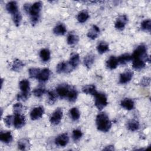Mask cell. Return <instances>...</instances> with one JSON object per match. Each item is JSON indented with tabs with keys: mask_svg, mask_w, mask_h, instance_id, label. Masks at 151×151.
I'll use <instances>...</instances> for the list:
<instances>
[{
	"mask_svg": "<svg viewBox=\"0 0 151 151\" xmlns=\"http://www.w3.org/2000/svg\"><path fill=\"white\" fill-rule=\"evenodd\" d=\"M23 7L25 11L30 15L32 25H35L39 21L40 12L42 8V2L38 1L34 3L32 5L25 4Z\"/></svg>",
	"mask_w": 151,
	"mask_h": 151,
	"instance_id": "1",
	"label": "cell"
},
{
	"mask_svg": "<svg viewBox=\"0 0 151 151\" xmlns=\"http://www.w3.org/2000/svg\"><path fill=\"white\" fill-rule=\"evenodd\" d=\"M96 122L97 129L103 132H107L111 127V122L106 113L102 112L98 114Z\"/></svg>",
	"mask_w": 151,
	"mask_h": 151,
	"instance_id": "2",
	"label": "cell"
},
{
	"mask_svg": "<svg viewBox=\"0 0 151 151\" xmlns=\"http://www.w3.org/2000/svg\"><path fill=\"white\" fill-rule=\"evenodd\" d=\"M19 87L21 93L17 95V99L19 100H26L29 95L30 84L27 79L22 80L19 83Z\"/></svg>",
	"mask_w": 151,
	"mask_h": 151,
	"instance_id": "3",
	"label": "cell"
},
{
	"mask_svg": "<svg viewBox=\"0 0 151 151\" xmlns=\"http://www.w3.org/2000/svg\"><path fill=\"white\" fill-rule=\"evenodd\" d=\"M140 59L145 62L150 61V59L147 54V47L144 44L139 45L133 51L132 55V60Z\"/></svg>",
	"mask_w": 151,
	"mask_h": 151,
	"instance_id": "4",
	"label": "cell"
},
{
	"mask_svg": "<svg viewBox=\"0 0 151 151\" xmlns=\"http://www.w3.org/2000/svg\"><path fill=\"white\" fill-rule=\"evenodd\" d=\"M95 97V106L99 110H101L107 104V99L106 94L103 93L97 92L94 96Z\"/></svg>",
	"mask_w": 151,
	"mask_h": 151,
	"instance_id": "5",
	"label": "cell"
},
{
	"mask_svg": "<svg viewBox=\"0 0 151 151\" xmlns=\"http://www.w3.org/2000/svg\"><path fill=\"white\" fill-rule=\"evenodd\" d=\"M63 111L62 109L57 108L51 115L50 117V122L51 124L54 125H57L59 124L63 117Z\"/></svg>",
	"mask_w": 151,
	"mask_h": 151,
	"instance_id": "6",
	"label": "cell"
},
{
	"mask_svg": "<svg viewBox=\"0 0 151 151\" xmlns=\"http://www.w3.org/2000/svg\"><path fill=\"white\" fill-rule=\"evenodd\" d=\"M71 87L67 84H61L56 87L57 94L61 99L67 98Z\"/></svg>",
	"mask_w": 151,
	"mask_h": 151,
	"instance_id": "7",
	"label": "cell"
},
{
	"mask_svg": "<svg viewBox=\"0 0 151 151\" xmlns=\"http://www.w3.org/2000/svg\"><path fill=\"white\" fill-rule=\"evenodd\" d=\"M73 70V67L70 65L68 62H60L57 64L56 67V71L59 74L69 73Z\"/></svg>",
	"mask_w": 151,
	"mask_h": 151,
	"instance_id": "8",
	"label": "cell"
},
{
	"mask_svg": "<svg viewBox=\"0 0 151 151\" xmlns=\"http://www.w3.org/2000/svg\"><path fill=\"white\" fill-rule=\"evenodd\" d=\"M69 142V136L67 133H64L59 134L55 139V143L56 145L64 147Z\"/></svg>",
	"mask_w": 151,
	"mask_h": 151,
	"instance_id": "9",
	"label": "cell"
},
{
	"mask_svg": "<svg viewBox=\"0 0 151 151\" xmlns=\"http://www.w3.org/2000/svg\"><path fill=\"white\" fill-rule=\"evenodd\" d=\"M25 124V116L22 114H15L14 115L13 125L16 129H21Z\"/></svg>",
	"mask_w": 151,
	"mask_h": 151,
	"instance_id": "10",
	"label": "cell"
},
{
	"mask_svg": "<svg viewBox=\"0 0 151 151\" xmlns=\"http://www.w3.org/2000/svg\"><path fill=\"white\" fill-rule=\"evenodd\" d=\"M44 113V109L42 106H38L34 108L30 113L31 120H35L40 119Z\"/></svg>",
	"mask_w": 151,
	"mask_h": 151,
	"instance_id": "11",
	"label": "cell"
},
{
	"mask_svg": "<svg viewBox=\"0 0 151 151\" xmlns=\"http://www.w3.org/2000/svg\"><path fill=\"white\" fill-rule=\"evenodd\" d=\"M128 22V18L126 15L119 16L114 24V27L119 30H122L124 28L126 24Z\"/></svg>",
	"mask_w": 151,
	"mask_h": 151,
	"instance_id": "12",
	"label": "cell"
},
{
	"mask_svg": "<svg viewBox=\"0 0 151 151\" xmlns=\"http://www.w3.org/2000/svg\"><path fill=\"white\" fill-rule=\"evenodd\" d=\"M133 76V73L130 70H126L120 75L119 77V83L122 84H126L129 83L132 78Z\"/></svg>",
	"mask_w": 151,
	"mask_h": 151,
	"instance_id": "13",
	"label": "cell"
},
{
	"mask_svg": "<svg viewBox=\"0 0 151 151\" xmlns=\"http://www.w3.org/2000/svg\"><path fill=\"white\" fill-rule=\"evenodd\" d=\"M50 76V70L48 68H44L41 70L38 77L37 80L40 83H44L47 81Z\"/></svg>",
	"mask_w": 151,
	"mask_h": 151,
	"instance_id": "14",
	"label": "cell"
},
{
	"mask_svg": "<svg viewBox=\"0 0 151 151\" xmlns=\"http://www.w3.org/2000/svg\"><path fill=\"white\" fill-rule=\"evenodd\" d=\"M6 9L7 11L12 16L19 11H18V8L17 4L15 1H10L8 2L6 5Z\"/></svg>",
	"mask_w": 151,
	"mask_h": 151,
	"instance_id": "15",
	"label": "cell"
},
{
	"mask_svg": "<svg viewBox=\"0 0 151 151\" xmlns=\"http://www.w3.org/2000/svg\"><path fill=\"white\" fill-rule=\"evenodd\" d=\"M29 140L27 138L21 139L18 141V147L21 150H27L30 149Z\"/></svg>",
	"mask_w": 151,
	"mask_h": 151,
	"instance_id": "16",
	"label": "cell"
},
{
	"mask_svg": "<svg viewBox=\"0 0 151 151\" xmlns=\"http://www.w3.org/2000/svg\"><path fill=\"white\" fill-rule=\"evenodd\" d=\"M120 105L124 109L127 110H131L134 107V103L132 99L126 98L121 101Z\"/></svg>",
	"mask_w": 151,
	"mask_h": 151,
	"instance_id": "17",
	"label": "cell"
},
{
	"mask_svg": "<svg viewBox=\"0 0 151 151\" xmlns=\"http://www.w3.org/2000/svg\"><path fill=\"white\" fill-rule=\"evenodd\" d=\"M99 33H100L99 28L97 25H93L88 31L87 37L91 40H95L98 37Z\"/></svg>",
	"mask_w": 151,
	"mask_h": 151,
	"instance_id": "18",
	"label": "cell"
},
{
	"mask_svg": "<svg viewBox=\"0 0 151 151\" xmlns=\"http://www.w3.org/2000/svg\"><path fill=\"white\" fill-rule=\"evenodd\" d=\"M68 63L73 69L76 68L80 63V56L77 53H73L70 58Z\"/></svg>",
	"mask_w": 151,
	"mask_h": 151,
	"instance_id": "19",
	"label": "cell"
},
{
	"mask_svg": "<svg viewBox=\"0 0 151 151\" xmlns=\"http://www.w3.org/2000/svg\"><path fill=\"white\" fill-rule=\"evenodd\" d=\"M119 64L117 58L114 56H110L106 61V66L110 70H114L117 68Z\"/></svg>",
	"mask_w": 151,
	"mask_h": 151,
	"instance_id": "20",
	"label": "cell"
},
{
	"mask_svg": "<svg viewBox=\"0 0 151 151\" xmlns=\"http://www.w3.org/2000/svg\"><path fill=\"white\" fill-rule=\"evenodd\" d=\"M0 140L6 144L9 143L12 140V136L11 132H2L0 133Z\"/></svg>",
	"mask_w": 151,
	"mask_h": 151,
	"instance_id": "21",
	"label": "cell"
},
{
	"mask_svg": "<svg viewBox=\"0 0 151 151\" xmlns=\"http://www.w3.org/2000/svg\"><path fill=\"white\" fill-rule=\"evenodd\" d=\"M66 32V27L62 23L57 24L53 29V32L56 35H63Z\"/></svg>",
	"mask_w": 151,
	"mask_h": 151,
	"instance_id": "22",
	"label": "cell"
},
{
	"mask_svg": "<svg viewBox=\"0 0 151 151\" xmlns=\"http://www.w3.org/2000/svg\"><path fill=\"white\" fill-rule=\"evenodd\" d=\"M24 65V63L21 60L16 58L13 61L11 69L14 71H19L22 69Z\"/></svg>",
	"mask_w": 151,
	"mask_h": 151,
	"instance_id": "23",
	"label": "cell"
},
{
	"mask_svg": "<svg viewBox=\"0 0 151 151\" xmlns=\"http://www.w3.org/2000/svg\"><path fill=\"white\" fill-rule=\"evenodd\" d=\"M82 91L86 94H90L92 96H94L97 92L96 86L93 84L86 85L83 86L82 88Z\"/></svg>",
	"mask_w": 151,
	"mask_h": 151,
	"instance_id": "24",
	"label": "cell"
},
{
	"mask_svg": "<svg viewBox=\"0 0 151 151\" xmlns=\"http://www.w3.org/2000/svg\"><path fill=\"white\" fill-rule=\"evenodd\" d=\"M78 41H79V37L76 33H73V32L69 33L67 39V41L68 45H74L77 44Z\"/></svg>",
	"mask_w": 151,
	"mask_h": 151,
	"instance_id": "25",
	"label": "cell"
},
{
	"mask_svg": "<svg viewBox=\"0 0 151 151\" xmlns=\"http://www.w3.org/2000/svg\"><path fill=\"white\" fill-rule=\"evenodd\" d=\"M94 55L93 54H87L84 58V64L87 68H90L93 64L95 60Z\"/></svg>",
	"mask_w": 151,
	"mask_h": 151,
	"instance_id": "26",
	"label": "cell"
},
{
	"mask_svg": "<svg viewBox=\"0 0 151 151\" xmlns=\"http://www.w3.org/2000/svg\"><path fill=\"white\" fill-rule=\"evenodd\" d=\"M127 128L131 132L136 131L139 128V123L134 119H131L127 123Z\"/></svg>",
	"mask_w": 151,
	"mask_h": 151,
	"instance_id": "27",
	"label": "cell"
},
{
	"mask_svg": "<svg viewBox=\"0 0 151 151\" xmlns=\"http://www.w3.org/2000/svg\"><path fill=\"white\" fill-rule=\"evenodd\" d=\"M132 66L134 69L137 70H140L143 68L146 65V62L140 59H133Z\"/></svg>",
	"mask_w": 151,
	"mask_h": 151,
	"instance_id": "28",
	"label": "cell"
},
{
	"mask_svg": "<svg viewBox=\"0 0 151 151\" xmlns=\"http://www.w3.org/2000/svg\"><path fill=\"white\" fill-rule=\"evenodd\" d=\"M117 60H118L119 64L120 63V64L124 65L128 62H129L130 60H132V55H130L129 54H127V53H125L120 55L117 58Z\"/></svg>",
	"mask_w": 151,
	"mask_h": 151,
	"instance_id": "29",
	"label": "cell"
},
{
	"mask_svg": "<svg viewBox=\"0 0 151 151\" xmlns=\"http://www.w3.org/2000/svg\"><path fill=\"white\" fill-rule=\"evenodd\" d=\"M50 51L47 48L42 49L40 52V57L41 60L44 62H47L50 59Z\"/></svg>",
	"mask_w": 151,
	"mask_h": 151,
	"instance_id": "30",
	"label": "cell"
},
{
	"mask_svg": "<svg viewBox=\"0 0 151 151\" xmlns=\"http://www.w3.org/2000/svg\"><path fill=\"white\" fill-rule=\"evenodd\" d=\"M69 114L71 119L74 121H77L80 119V113L77 107H73L69 111Z\"/></svg>",
	"mask_w": 151,
	"mask_h": 151,
	"instance_id": "31",
	"label": "cell"
},
{
	"mask_svg": "<svg viewBox=\"0 0 151 151\" xmlns=\"http://www.w3.org/2000/svg\"><path fill=\"white\" fill-rule=\"evenodd\" d=\"M78 96V92L76 89L74 88H71L70 90V91L67 95V99L70 102H74Z\"/></svg>",
	"mask_w": 151,
	"mask_h": 151,
	"instance_id": "32",
	"label": "cell"
},
{
	"mask_svg": "<svg viewBox=\"0 0 151 151\" xmlns=\"http://www.w3.org/2000/svg\"><path fill=\"white\" fill-rule=\"evenodd\" d=\"M109 50V44L106 42H100L97 46V50L100 54H104Z\"/></svg>",
	"mask_w": 151,
	"mask_h": 151,
	"instance_id": "33",
	"label": "cell"
},
{
	"mask_svg": "<svg viewBox=\"0 0 151 151\" xmlns=\"http://www.w3.org/2000/svg\"><path fill=\"white\" fill-rule=\"evenodd\" d=\"M89 18V14L87 11L84 10L80 12L77 15V20L80 23L85 22Z\"/></svg>",
	"mask_w": 151,
	"mask_h": 151,
	"instance_id": "34",
	"label": "cell"
},
{
	"mask_svg": "<svg viewBox=\"0 0 151 151\" xmlns=\"http://www.w3.org/2000/svg\"><path fill=\"white\" fill-rule=\"evenodd\" d=\"M150 28H151V20L150 19H145L141 23L142 29L150 32L151 29Z\"/></svg>",
	"mask_w": 151,
	"mask_h": 151,
	"instance_id": "35",
	"label": "cell"
},
{
	"mask_svg": "<svg viewBox=\"0 0 151 151\" xmlns=\"http://www.w3.org/2000/svg\"><path fill=\"white\" fill-rule=\"evenodd\" d=\"M41 70L37 68H31L28 70V73L30 78H37V77L40 72Z\"/></svg>",
	"mask_w": 151,
	"mask_h": 151,
	"instance_id": "36",
	"label": "cell"
},
{
	"mask_svg": "<svg viewBox=\"0 0 151 151\" xmlns=\"http://www.w3.org/2000/svg\"><path fill=\"white\" fill-rule=\"evenodd\" d=\"M12 17L13 22L15 24V25L17 27L19 26V25L21 24V21H22V15H21L20 12H19L17 14L12 15Z\"/></svg>",
	"mask_w": 151,
	"mask_h": 151,
	"instance_id": "37",
	"label": "cell"
},
{
	"mask_svg": "<svg viewBox=\"0 0 151 151\" xmlns=\"http://www.w3.org/2000/svg\"><path fill=\"white\" fill-rule=\"evenodd\" d=\"M83 136V133L80 129H75L73 131L72 137L74 141L76 142L78 140Z\"/></svg>",
	"mask_w": 151,
	"mask_h": 151,
	"instance_id": "38",
	"label": "cell"
},
{
	"mask_svg": "<svg viewBox=\"0 0 151 151\" xmlns=\"http://www.w3.org/2000/svg\"><path fill=\"white\" fill-rule=\"evenodd\" d=\"M32 93L35 96L37 97H40L45 93V89L42 87H38L35 88L33 90Z\"/></svg>",
	"mask_w": 151,
	"mask_h": 151,
	"instance_id": "39",
	"label": "cell"
},
{
	"mask_svg": "<svg viewBox=\"0 0 151 151\" xmlns=\"http://www.w3.org/2000/svg\"><path fill=\"white\" fill-rule=\"evenodd\" d=\"M23 110V106L20 103H15L13 106V111L14 114H21Z\"/></svg>",
	"mask_w": 151,
	"mask_h": 151,
	"instance_id": "40",
	"label": "cell"
},
{
	"mask_svg": "<svg viewBox=\"0 0 151 151\" xmlns=\"http://www.w3.org/2000/svg\"><path fill=\"white\" fill-rule=\"evenodd\" d=\"M47 93L48 96V102L51 104H53L57 99V93L53 91H48Z\"/></svg>",
	"mask_w": 151,
	"mask_h": 151,
	"instance_id": "41",
	"label": "cell"
},
{
	"mask_svg": "<svg viewBox=\"0 0 151 151\" xmlns=\"http://www.w3.org/2000/svg\"><path fill=\"white\" fill-rule=\"evenodd\" d=\"M14 118V116H11V115H8L4 118V121L5 125L7 127H10L11 126V125L13 124Z\"/></svg>",
	"mask_w": 151,
	"mask_h": 151,
	"instance_id": "42",
	"label": "cell"
},
{
	"mask_svg": "<svg viewBox=\"0 0 151 151\" xmlns=\"http://www.w3.org/2000/svg\"><path fill=\"white\" fill-rule=\"evenodd\" d=\"M150 84V78L148 77H144L140 81V84L143 86H149Z\"/></svg>",
	"mask_w": 151,
	"mask_h": 151,
	"instance_id": "43",
	"label": "cell"
},
{
	"mask_svg": "<svg viewBox=\"0 0 151 151\" xmlns=\"http://www.w3.org/2000/svg\"><path fill=\"white\" fill-rule=\"evenodd\" d=\"M109 147H106V148H104V150H114V148H110V147L111 146H108Z\"/></svg>",
	"mask_w": 151,
	"mask_h": 151,
	"instance_id": "44",
	"label": "cell"
}]
</instances>
